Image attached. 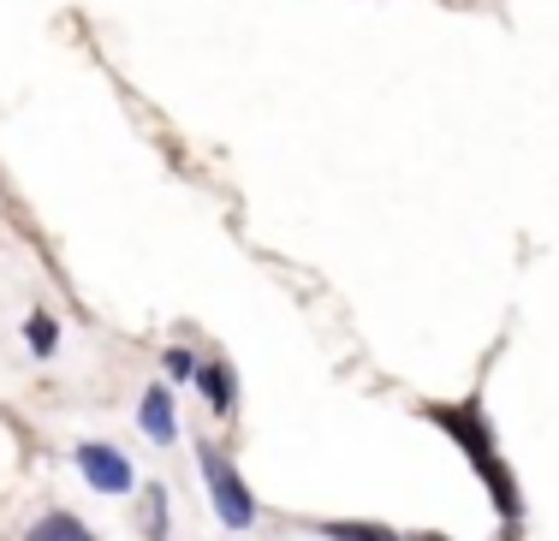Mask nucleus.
<instances>
[{
	"mask_svg": "<svg viewBox=\"0 0 559 541\" xmlns=\"http://www.w3.org/2000/svg\"><path fill=\"white\" fill-rule=\"evenodd\" d=\"M197 458H203V477H209V494H215L221 524H226V530H250V524H257V500H250L245 477L226 465L221 446H197Z\"/></svg>",
	"mask_w": 559,
	"mask_h": 541,
	"instance_id": "nucleus-2",
	"label": "nucleus"
},
{
	"mask_svg": "<svg viewBox=\"0 0 559 541\" xmlns=\"http://www.w3.org/2000/svg\"><path fill=\"white\" fill-rule=\"evenodd\" d=\"M24 541H96L84 518H72V512H43V518L24 530Z\"/></svg>",
	"mask_w": 559,
	"mask_h": 541,
	"instance_id": "nucleus-6",
	"label": "nucleus"
},
{
	"mask_svg": "<svg viewBox=\"0 0 559 541\" xmlns=\"http://www.w3.org/2000/svg\"><path fill=\"white\" fill-rule=\"evenodd\" d=\"M143 524H150V541H167V488L162 482L143 488Z\"/></svg>",
	"mask_w": 559,
	"mask_h": 541,
	"instance_id": "nucleus-9",
	"label": "nucleus"
},
{
	"mask_svg": "<svg viewBox=\"0 0 559 541\" xmlns=\"http://www.w3.org/2000/svg\"><path fill=\"white\" fill-rule=\"evenodd\" d=\"M423 417H429L435 429H441L447 441L459 446L464 458H471V470L483 477L488 494H495L500 524L512 530V524L524 518V494H518V477L506 470V458H500V441H495V429H488V417H483V399H464V405H423Z\"/></svg>",
	"mask_w": 559,
	"mask_h": 541,
	"instance_id": "nucleus-1",
	"label": "nucleus"
},
{
	"mask_svg": "<svg viewBox=\"0 0 559 541\" xmlns=\"http://www.w3.org/2000/svg\"><path fill=\"white\" fill-rule=\"evenodd\" d=\"M143 434H150V441H162V446L179 441V422H173V393L167 387L143 393Z\"/></svg>",
	"mask_w": 559,
	"mask_h": 541,
	"instance_id": "nucleus-5",
	"label": "nucleus"
},
{
	"mask_svg": "<svg viewBox=\"0 0 559 541\" xmlns=\"http://www.w3.org/2000/svg\"><path fill=\"white\" fill-rule=\"evenodd\" d=\"M405 541H447V536H435V530H417V536H405Z\"/></svg>",
	"mask_w": 559,
	"mask_h": 541,
	"instance_id": "nucleus-11",
	"label": "nucleus"
},
{
	"mask_svg": "<svg viewBox=\"0 0 559 541\" xmlns=\"http://www.w3.org/2000/svg\"><path fill=\"white\" fill-rule=\"evenodd\" d=\"M24 346H31L36 358H48V351L60 346V322H55V315H48V310H36L31 322H24Z\"/></svg>",
	"mask_w": 559,
	"mask_h": 541,
	"instance_id": "nucleus-8",
	"label": "nucleus"
},
{
	"mask_svg": "<svg viewBox=\"0 0 559 541\" xmlns=\"http://www.w3.org/2000/svg\"><path fill=\"white\" fill-rule=\"evenodd\" d=\"M316 536H328V541H405L399 530H388V524H364V518H334V524H316Z\"/></svg>",
	"mask_w": 559,
	"mask_h": 541,
	"instance_id": "nucleus-7",
	"label": "nucleus"
},
{
	"mask_svg": "<svg viewBox=\"0 0 559 541\" xmlns=\"http://www.w3.org/2000/svg\"><path fill=\"white\" fill-rule=\"evenodd\" d=\"M162 369H167V381H197V358H191V351H179V346L162 358Z\"/></svg>",
	"mask_w": 559,
	"mask_h": 541,
	"instance_id": "nucleus-10",
	"label": "nucleus"
},
{
	"mask_svg": "<svg viewBox=\"0 0 559 541\" xmlns=\"http://www.w3.org/2000/svg\"><path fill=\"white\" fill-rule=\"evenodd\" d=\"M78 470H84V482L96 488V494H131L138 477H131V458L119 453L108 441H84L78 446Z\"/></svg>",
	"mask_w": 559,
	"mask_h": 541,
	"instance_id": "nucleus-3",
	"label": "nucleus"
},
{
	"mask_svg": "<svg viewBox=\"0 0 559 541\" xmlns=\"http://www.w3.org/2000/svg\"><path fill=\"white\" fill-rule=\"evenodd\" d=\"M197 381H203V393H209V411H215V417H233V405H238L233 369H226L221 358H209V363H197Z\"/></svg>",
	"mask_w": 559,
	"mask_h": 541,
	"instance_id": "nucleus-4",
	"label": "nucleus"
}]
</instances>
